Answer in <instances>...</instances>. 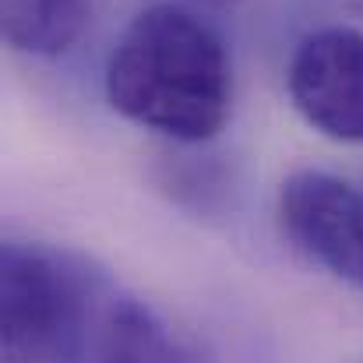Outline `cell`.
<instances>
[{
	"instance_id": "cell-1",
	"label": "cell",
	"mask_w": 363,
	"mask_h": 363,
	"mask_svg": "<svg viewBox=\"0 0 363 363\" xmlns=\"http://www.w3.org/2000/svg\"><path fill=\"white\" fill-rule=\"evenodd\" d=\"M106 99L123 121L173 141L216 138L233 110V64L223 35L194 11L152 4L106 60Z\"/></svg>"
},
{
	"instance_id": "cell-2",
	"label": "cell",
	"mask_w": 363,
	"mask_h": 363,
	"mask_svg": "<svg viewBox=\"0 0 363 363\" xmlns=\"http://www.w3.org/2000/svg\"><path fill=\"white\" fill-rule=\"evenodd\" d=\"M106 286L43 243L0 247V363H74Z\"/></svg>"
},
{
	"instance_id": "cell-3",
	"label": "cell",
	"mask_w": 363,
	"mask_h": 363,
	"mask_svg": "<svg viewBox=\"0 0 363 363\" xmlns=\"http://www.w3.org/2000/svg\"><path fill=\"white\" fill-rule=\"evenodd\" d=\"M286 89L296 113L318 134L363 145V32L332 25L300 39Z\"/></svg>"
},
{
	"instance_id": "cell-4",
	"label": "cell",
	"mask_w": 363,
	"mask_h": 363,
	"mask_svg": "<svg viewBox=\"0 0 363 363\" xmlns=\"http://www.w3.org/2000/svg\"><path fill=\"white\" fill-rule=\"evenodd\" d=\"M279 216L286 237L314 264L363 289V191L321 169H300L282 184Z\"/></svg>"
},
{
	"instance_id": "cell-5",
	"label": "cell",
	"mask_w": 363,
	"mask_h": 363,
	"mask_svg": "<svg viewBox=\"0 0 363 363\" xmlns=\"http://www.w3.org/2000/svg\"><path fill=\"white\" fill-rule=\"evenodd\" d=\"M74 363H184V353L141 300L106 289Z\"/></svg>"
},
{
	"instance_id": "cell-6",
	"label": "cell",
	"mask_w": 363,
	"mask_h": 363,
	"mask_svg": "<svg viewBox=\"0 0 363 363\" xmlns=\"http://www.w3.org/2000/svg\"><path fill=\"white\" fill-rule=\"evenodd\" d=\"M89 25V0H0L4 39L28 57L67 53Z\"/></svg>"
},
{
	"instance_id": "cell-7",
	"label": "cell",
	"mask_w": 363,
	"mask_h": 363,
	"mask_svg": "<svg viewBox=\"0 0 363 363\" xmlns=\"http://www.w3.org/2000/svg\"><path fill=\"white\" fill-rule=\"evenodd\" d=\"M339 4H346V7H353V11H360L363 14V0H339Z\"/></svg>"
}]
</instances>
